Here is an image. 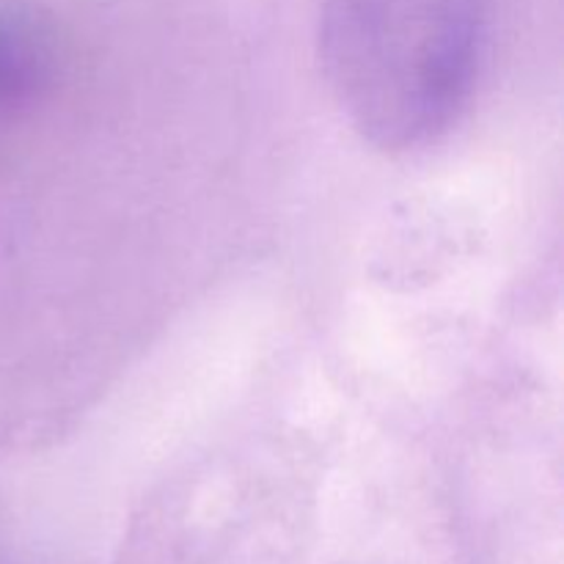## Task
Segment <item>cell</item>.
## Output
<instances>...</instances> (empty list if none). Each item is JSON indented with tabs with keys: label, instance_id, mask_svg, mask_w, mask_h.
I'll return each instance as SVG.
<instances>
[{
	"label": "cell",
	"instance_id": "obj_1",
	"mask_svg": "<svg viewBox=\"0 0 564 564\" xmlns=\"http://www.w3.org/2000/svg\"><path fill=\"white\" fill-rule=\"evenodd\" d=\"M485 28L488 0H319V61L352 130L419 152L471 102Z\"/></svg>",
	"mask_w": 564,
	"mask_h": 564
},
{
	"label": "cell",
	"instance_id": "obj_2",
	"mask_svg": "<svg viewBox=\"0 0 564 564\" xmlns=\"http://www.w3.org/2000/svg\"><path fill=\"white\" fill-rule=\"evenodd\" d=\"M50 80V55L42 39L22 22L0 17V116L39 97Z\"/></svg>",
	"mask_w": 564,
	"mask_h": 564
}]
</instances>
